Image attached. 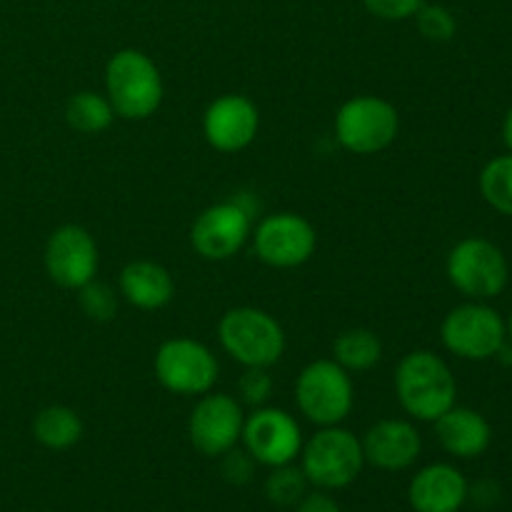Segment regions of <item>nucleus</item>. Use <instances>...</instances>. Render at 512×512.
I'll list each match as a JSON object with an SVG mask.
<instances>
[{"label":"nucleus","instance_id":"obj_22","mask_svg":"<svg viewBox=\"0 0 512 512\" xmlns=\"http://www.w3.org/2000/svg\"><path fill=\"white\" fill-rule=\"evenodd\" d=\"M65 120L78 133L98 135L113 125L115 110L108 95H100L95 90H80V93L70 95L65 103Z\"/></svg>","mask_w":512,"mask_h":512},{"label":"nucleus","instance_id":"obj_16","mask_svg":"<svg viewBox=\"0 0 512 512\" xmlns=\"http://www.w3.org/2000/svg\"><path fill=\"white\" fill-rule=\"evenodd\" d=\"M363 443L365 463L385 473H400L415 465L423 450V438L410 420L385 418L368 428Z\"/></svg>","mask_w":512,"mask_h":512},{"label":"nucleus","instance_id":"obj_28","mask_svg":"<svg viewBox=\"0 0 512 512\" xmlns=\"http://www.w3.org/2000/svg\"><path fill=\"white\" fill-rule=\"evenodd\" d=\"M425 0H363L365 10L370 15L388 23H400V20H410L420 10Z\"/></svg>","mask_w":512,"mask_h":512},{"label":"nucleus","instance_id":"obj_32","mask_svg":"<svg viewBox=\"0 0 512 512\" xmlns=\"http://www.w3.org/2000/svg\"><path fill=\"white\" fill-rule=\"evenodd\" d=\"M503 143L508 148V153H512V108L505 113L503 118Z\"/></svg>","mask_w":512,"mask_h":512},{"label":"nucleus","instance_id":"obj_4","mask_svg":"<svg viewBox=\"0 0 512 512\" xmlns=\"http://www.w3.org/2000/svg\"><path fill=\"white\" fill-rule=\"evenodd\" d=\"M363 468V443L340 425L320 428L300 450V470L318 490L348 488L360 478Z\"/></svg>","mask_w":512,"mask_h":512},{"label":"nucleus","instance_id":"obj_10","mask_svg":"<svg viewBox=\"0 0 512 512\" xmlns=\"http://www.w3.org/2000/svg\"><path fill=\"white\" fill-rule=\"evenodd\" d=\"M253 230V210L243 200H225L205 208L190 228L193 250L205 260L223 263L238 255Z\"/></svg>","mask_w":512,"mask_h":512},{"label":"nucleus","instance_id":"obj_27","mask_svg":"<svg viewBox=\"0 0 512 512\" xmlns=\"http://www.w3.org/2000/svg\"><path fill=\"white\" fill-rule=\"evenodd\" d=\"M238 390L243 403L253 405V408H263L270 395H273V378H270L268 368H245Z\"/></svg>","mask_w":512,"mask_h":512},{"label":"nucleus","instance_id":"obj_24","mask_svg":"<svg viewBox=\"0 0 512 512\" xmlns=\"http://www.w3.org/2000/svg\"><path fill=\"white\" fill-rule=\"evenodd\" d=\"M273 473L265 480V498L278 508H295L308 495V478L293 463L270 468Z\"/></svg>","mask_w":512,"mask_h":512},{"label":"nucleus","instance_id":"obj_31","mask_svg":"<svg viewBox=\"0 0 512 512\" xmlns=\"http://www.w3.org/2000/svg\"><path fill=\"white\" fill-rule=\"evenodd\" d=\"M493 360H498V363L505 365V368H512V343L510 340H505V343L500 345V350L495 353Z\"/></svg>","mask_w":512,"mask_h":512},{"label":"nucleus","instance_id":"obj_26","mask_svg":"<svg viewBox=\"0 0 512 512\" xmlns=\"http://www.w3.org/2000/svg\"><path fill=\"white\" fill-rule=\"evenodd\" d=\"M78 305L83 310L85 318L95 320V323H108L118 315V295L108 283L100 280H90L83 288H78Z\"/></svg>","mask_w":512,"mask_h":512},{"label":"nucleus","instance_id":"obj_20","mask_svg":"<svg viewBox=\"0 0 512 512\" xmlns=\"http://www.w3.org/2000/svg\"><path fill=\"white\" fill-rule=\"evenodd\" d=\"M85 435V423L73 408L68 405H48L40 410L33 420V438L38 440L43 448L55 450H70L78 445Z\"/></svg>","mask_w":512,"mask_h":512},{"label":"nucleus","instance_id":"obj_30","mask_svg":"<svg viewBox=\"0 0 512 512\" xmlns=\"http://www.w3.org/2000/svg\"><path fill=\"white\" fill-rule=\"evenodd\" d=\"M295 512H343L335 498H330L328 490H318V493H308L298 505Z\"/></svg>","mask_w":512,"mask_h":512},{"label":"nucleus","instance_id":"obj_15","mask_svg":"<svg viewBox=\"0 0 512 512\" xmlns=\"http://www.w3.org/2000/svg\"><path fill=\"white\" fill-rule=\"evenodd\" d=\"M260 130L258 105L238 93L215 98L205 108L203 135L218 153H240L255 140Z\"/></svg>","mask_w":512,"mask_h":512},{"label":"nucleus","instance_id":"obj_33","mask_svg":"<svg viewBox=\"0 0 512 512\" xmlns=\"http://www.w3.org/2000/svg\"><path fill=\"white\" fill-rule=\"evenodd\" d=\"M505 335H508V340L512 343V310H510L508 320H505Z\"/></svg>","mask_w":512,"mask_h":512},{"label":"nucleus","instance_id":"obj_7","mask_svg":"<svg viewBox=\"0 0 512 512\" xmlns=\"http://www.w3.org/2000/svg\"><path fill=\"white\" fill-rule=\"evenodd\" d=\"M295 403L318 428L340 425L355 403L353 378L335 360H313L295 380Z\"/></svg>","mask_w":512,"mask_h":512},{"label":"nucleus","instance_id":"obj_3","mask_svg":"<svg viewBox=\"0 0 512 512\" xmlns=\"http://www.w3.org/2000/svg\"><path fill=\"white\" fill-rule=\"evenodd\" d=\"M218 338L225 353L243 368H270L285 353V330L260 308L240 305L228 310L218 323Z\"/></svg>","mask_w":512,"mask_h":512},{"label":"nucleus","instance_id":"obj_23","mask_svg":"<svg viewBox=\"0 0 512 512\" xmlns=\"http://www.w3.org/2000/svg\"><path fill=\"white\" fill-rule=\"evenodd\" d=\"M480 195L500 215L512 218V153L488 160L478 178Z\"/></svg>","mask_w":512,"mask_h":512},{"label":"nucleus","instance_id":"obj_29","mask_svg":"<svg viewBox=\"0 0 512 512\" xmlns=\"http://www.w3.org/2000/svg\"><path fill=\"white\" fill-rule=\"evenodd\" d=\"M223 458V478L228 480L230 485H245L250 478H253V465L255 460L250 458L245 450H228L225 455H220Z\"/></svg>","mask_w":512,"mask_h":512},{"label":"nucleus","instance_id":"obj_9","mask_svg":"<svg viewBox=\"0 0 512 512\" xmlns=\"http://www.w3.org/2000/svg\"><path fill=\"white\" fill-rule=\"evenodd\" d=\"M158 383L175 395H205L218 383L220 365L213 350L193 338H170L153 358Z\"/></svg>","mask_w":512,"mask_h":512},{"label":"nucleus","instance_id":"obj_12","mask_svg":"<svg viewBox=\"0 0 512 512\" xmlns=\"http://www.w3.org/2000/svg\"><path fill=\"white\" fill-rule=\"evenodd\" d=\"M245 453L265 468L295 463L303 450V430L283 408H255L243 425Z\"/></svg>","mask_w":512,"mask_h":512},{"label":"nucleus","instance_id":"obj_18","mask_svg":"<svg viewBox=\"0 0 512 512\" xmlns=\"http://www.w3.org/2000/svg\"><path fill=\"white\" fill-rule=\"evenodd\" d=\"M435 435L440 448L460 460H473L488 453L493 443V428L488 418L473 408H463L455 403L448 413L435 420Z\"/></svg>","mask_w":512,"mask_h":512},{"label":"nucleus","instance_id":"obj_14","mask_svg":"<svg viewBox=\"0 0 512 512\" xmlns=\"http://www.w3.org/2000/svg\"><path fill=\"white\" fill-rule=\"evenodd\" d=\"M98 245L83 225H60L45 243V270L65 290H78L98 275Z\"/></svg>","mask_w":512,"mask_h":512},{"label":"nucleus","instance_id":"obj_21","mask_svg":"<svg viewBox=\"0 0 512 512\" xmlns=\"http://www.w3.org/2000/svg\"><path fill=\"white\" fill-rule=\"evenodd\" d=\"M333 360L348 373H365L383 360V343L368 328H350L335 338Z\"/></svg>","mask_w":512,"mask_h":512},{"label":"nucleus","instance_id":"obj_8","mask_svg":"<svg viewBox=\"0 0 512 512\" xmlns=\"http://www.w3.org/2000/svg\"><path fill=\"white\" fill-rule=\"evenodd\" d=\"M440 340L455 358L483 363L493 360L500 345L508 340L505 318L483 300H468L445 315L440 325Z\"/></svg>","mask_w":512,"mask_h":512},{"label":"nucleus","instance_id":"obj_25","mask_svg":"<svg viewBox=\"0 0 512 512\" xmlns=\"http://www.w3.org/2000/svg\"><path fill=\"white\" fill-rule=\"evenodd\" d=\"M413 18L418 33L430 43H448L458 33V20H455L453 10L440 3H423Z\"/></svg>","mask_w":512,"mask_h":512},{"label":"nucleus","instance_id":"obj_2","mask_svg":"<svg viewBox=\"0 0 512 512\" xmlns=\"http://www.w3.org/2000/svg\"><path fill=\"white\" fill-rule=\"evenodd\" d=\"M105 95L118 118L148 120L163 105V75L143 50L123 48L105 63Z\"/></svg>","mask_w":512,"mask_h":512},{"label":"nucleus","instance_id":"obj_19","mask_svg":"<svg viewBox=\"0 0 512 512\" xmlns=\"http://www.w3.org/2000/svg\"><path fill=\"white\" fill-rule=\"evenodd\" d=\"M118 290L138 310H160L173 300V275L155 260H133L120 270Z\"/></svg>","mask_w":512,"mask_h":512},{"label":"nucleus","instance_id":"obj_13","mask_svg":"<svg viewBox=\"0 0 512 512\" xmlns=\"http://www.w3.org/2000/svg\"><path fill=\"white\" fill-rule=\"evenodd\" d=\"M245 415L235 398L225 393H205L188 418V438L205 458H220L243 438Z\"/></svg>","mask_w":512,"mask_h":512},{"label":"nucleus","instance_id":"obj_1","mask_svg":"<svg viewBox=\"0 0 512 512\" xmlns=\"http://www.w3.org/2000/svg\"><path fill=\"white\" fill-rule=\"evenodd\" d=\"M395 395L410 418L435 423L458 403V383L440 355L433 350H413L395 370Z\"/></svg>","mask_w":512,"mask_h":512},{"label":"nucleus","instance_id":"obj_6","mask_svg":"<svg viewBox=\"0 0 512 512\" xmlns=\"http://www.w3.org/2000/svg\"><path fill=\"white\" fill-rule=\"evenodd\" d=\"M333 130L348 153L375 155L395 143L400 115L398 108L380 95H355L338 108Z\"/></svg>","mask_w":512,"mask_h":512},{"label":"nucleus","instance_id":"obj_5","mask_svg":"<svg viewBox=\"0 0 512 512\" xmlns=\"http://www.w3.org/2000/svg\"><path fill=\"white\" fill-rule=\"evenodd\" d=\"M450 285L468 300H495L510 283V265L503 250L488 238H463L445 260Z\"/></svg>","mask_w":512,"mask_h":512},{"label":"nucleus","instance_id":"obj_11","mask_svg":"<svg viewBox=\"0 0 512 512\" xmlns=\"http://www.w3.org/2000/svg\"><path fill=\"white\" fill-rule=\"evenodd\" d=\"M255 255L270 268H300L318 248L313 223L298 213H275L258 223L253 235Z\"/></svg>","mask_w":512,"mask_h":512},{"label":"nucleus","instance_id":"obj_17","mask_svg":"<svg viewBox=\"0 0 512 512\" xmlns=\"http://www.w3.org/2000/svg\"><path fill=\"white\" fill-rule=\"evenodd\" d=\"M468 498V480L450 463L425 465L408 485V503L415 512H460Z\"/></svg>","mask_w":512,"mask_h":512}]
</instances>
